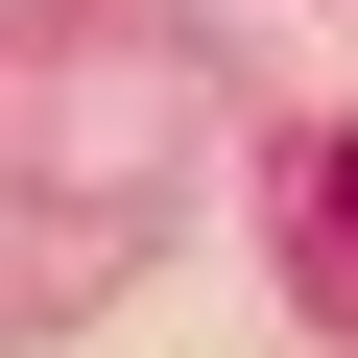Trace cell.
Returning <instances> with one entry per match:
<instances>
[{
  "label": "cell",
  "instance_id": "obj_1",
  "mask_svg": "<svg viewBox=\"0 0 358 358\" xmlns=\"http://www.w3.org/2000/svg\"><path fill=\"white\" fill-rule=\"evenodd\" d=\"M334 239H358V143H334Z\"/></svg>",
  "mask_w": 358,
  "mask_h": 358
}]
</instances>
